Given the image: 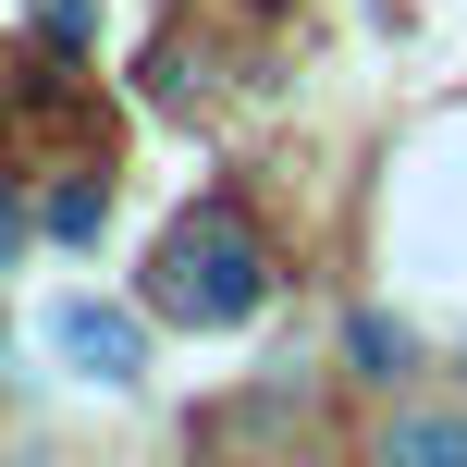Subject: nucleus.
Wrapping results in <instances>:
<instances>
[{
    "label": "nucleus",
    "instance_id": "20e7f679",
    "mask_svg": "<svg viewBox=\"0 0 467 467\" xmlns=\"http://www.w3.org/2000/svg\"><path fill=\"white\" fill-rule=\"evenodd\" d=\"M394 455H467V419H406Z\"/></svg>",
    "mask_w": 467,
    "mask_h": 467
},
{
    "label": "nucleus",
    "instance_id": "f257e3e1",
    "mask_svg": "<svg viewBox=\"0 0 467 467\" xmlns=\"http://www.w3.org/2000/svg\"><path fill=\"white\" fill-rule=\"evenodd\" d=\"M258 234L234 222V210H197V222H172V246H161V283L148 296L172 307V320H197V332H222V320H246L258 307Z\"/></svg>",
    "mask_w": 467,
    "mask_h": 467
},
{
    "label": "nucleus",
    "instance_id": "423d86ee",
    "mask_svg": "<svg viewBox=\"0 0 467 467\" xmlns=\"http://www.w3.org/2000/svg\"><path fill=\"white\" fill-rule=\"evenodd\" d=\"M345 345H357V357H369V369H406V332H394V320H357V332H345Z\"/></svg>",
    "mask_w": 467,
    "mask_h": 467
},
{
    "label": "nucleus",
    "instance_id": "6e6552de",
    "mask_svg": "<svg viewBox=\"0 0 467 467\" xmlns=\"http://www.w3.org/2000/svg\"><path fill=\"white\" fill-rule=\"evenodd\" d=\"M13 234H25V222H13V197H0V246H13Z\"/></svg>",
    "mask_w": 467,
    "mask_h": 467
},
{
    "label": "nucleus",
    "instance_id": "39448f33",
    "mask_svg": "<svg viewBox=\"0 0 467 467\" xmlns=\"http://www.w3.org/2000/svg\"><path fill=\"white\" fill-rule=\"evenodd\" d=\"M99 210H111L99 185H62V197H49V234H99Z\"/></svg>",
    "mask_w": 467,
    "mask_h": 467
},
{
    "label": "nucleus",
    "instance_id": "f03ea898",
    "mask_svg": "<svg viewBox=\"0 0 467 467\" xmlns=\"http://www.w3.org/2000/svg\"><path fill=\"white\" fill-rule=\"evenodd\" d=\"M37 148H111V111L49 49H0V161H37Z\"/></svg>",
    "mask_w": 467,
    "mask_h": 467
},
{
    "label": "nucleus",
    "instance_id": "0eeeda50",
    "mask_svg": "<svg viewBox=\"0 0 467 467\" xmlns=\"http://www.w3.org/2000/svg\"><path fill=\"white\" fill-rule=\"evenodd\" d=\"M87 25H99L87 0H49V49H87Z\"/></svg>",
    "mask_w": 467,
    "mask_h": 467
},
{
    "label": "nucleus",
    "instance_id": "7ed1b4c3",
    "mask_svg": "<svg viewBox=\"0 0 467 467\" xmlns=\"http://www.w3.org/2000/svg\"><path fill=\"white\" fill-rule=\"evenodd\" d=\"M49 345H62L87 381H136V357H148L123 307H49Z\"/></svg>",
    "mask_w": 467,
    "mask_h": 467
}]
</instances>
